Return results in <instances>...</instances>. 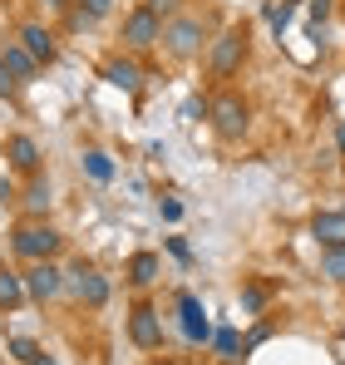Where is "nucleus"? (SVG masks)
I'll list each match as a JSON object with an SVG mask.
<instances>
[{"mask_svg": "<svg viewBox=\"0 0 345 365\" xmlns=\"http://www.w3.org/2000/svg\"><path fill=\"white\" fill-rule=\"evenodd\" d=\"M10 247H15V257H25V262H55L59 247H64V237H59L45 217H25V222L15 227Z\"/></svg>", "mask_w": 345, "mask_h": 365, "instance_id": "obj_1", "label": "nucleus"}, {"mask_svg": "<svg viewBox=\"0 0 345 365\" xmlns=\"http://www.w3.org/2000/svg\"><path fill=\"white\" fill-rule=\"evenodd\" d=\"M202 40H207V20L202 15H172L168 25H163V50H168L172 60H197L202 55Z\"/></svg>", "mask_w": 345, "mask_h": 365, "instance_id": "obj_2", "label": "nucleus"}, {"mask_svg": "<svg viewBox=\"0 0 345 365\" xmlns=\"http://www.w3.org/2000/svg\"><path fill=\"white\" fill-rule=\"evenodd\" d=\"M242 64H247V30H242V25H227V30L207 45V74H212V79H232Z\"/></svg>", "mask_w": 345, "mask_h": 365, "instance_id": "obj_3", "label": "nucleus"}, {"mask_svg": "<svg viewBox=\"0 0 345 365\" xmlns=\"http://www.w3.org/2000/svg\"><path fill=\"white\" fill-rule=\"evenodd\" d=\"M207 119H212V128H217L222 138H242L247 123H252V104H247L237 89H222V94L207 99Z\"/></svg>", "mask_w": 345, "mask_h": 365, "instance_id": "obj_4", "label": "nucleus"}, {"mask_svg": "<svg viewBox=\"0 0 345 365\" xmlns=\"http://www.w3.org/2000/svg\"><path fill=\"white\" fill-rule=\"evenodd\" d=\"M123 50L128 55H143V50H153V45H163V20L148 10V5H138V10H128L123 15Z\"/></svg>", "mask_w": 345, "mask_h": 365, "instance_id": "obj_5", "label": "nucleus"}, {"mask_svg": "<svg viewBox=\"0 0 345 365\" xmlns=\"http://www.w3.org/2000/svg\"><path fill=\"white\" fill-rule=\"evenodd\" d=\"M64 287L74 292V302H84V306H104L109 302V277L99 272V267H74V272H64Z\"/></svg>", "mask_w": 345, "mask_h": 365, "instance_id": "obj_6", "label": "nucleus"}, {"mask_svg": "<svg viewBox=\"0 0 345 365\" xmlns=\"http://www.w3.org/2000/svg\"><path fill=\"white\" fill-rule=\"evenodd\" d=\"M25 292H30V302H55L59 292H64V272H59L55 262H30V272H25Z\"/></svg>", "mask_w": 345, "mask_h": 365, "instance_id": "obj_7", "label": "nucleus"}, {"mask_svg": "<svg viewBox=\"0 0 345 365\" xmlns=\"http://www.w3.org/2000/svg\"><path fill=\"white\" fill-rule=\"evenodd\" d=\"M177 321H182V336H187L192 346H207V341H212V321H207V311H202V302H197L192 292L177 297Z\"/></svg>", "mask_w": 345, "mask_h": 365, "instance_id": "obj_8", "label": "nucleus"}, {"mask_svg": "<svg viewBox=\"0 0 345 365\" xmlns=\"http://www.w3.org/2000/svg\"><path fill=\"white\" fill-rule=\"evenodd\" d=\"M128 336H133L138 351H158V346H163V316H158L153 306H133V316H128Z\"/></svg>", "mask_w": 345, "mask_h": 365, "instance_id": "obj_9", "label": "nucleus"}, {"mask_svg": "<svg viewBox=\"0 0 345 365\" xmlns=\"http://www.w3.org/2000/svg\"><path fill=\"white\" fill-rule=\"evenodd\" d=\"M15 40L35 55L40 64H55V55H59V45H55V30L50 25H40V20H25L20 30H15Z\"/></svg>", "mask_w": 345, "mask_h": 365, "instance_id": "obj_10", "label": "nucleus"}, {"mask_svg": "<svg viewBox=\"0 0 345 365\" xmlns=\"http://www.w3.org/2000/svg\"><path fill=\"white\" fill-rule=\"evenodd\" d=\"M5 158H10L15 173H40V143L30 133H10L5 138Z\"/></svg>", "mask_w": 345, "mask_h": 365, "instance_id": "obj_11", "label": "nucleus"}, {"mask_svg": "<svg viewBox=\"0 0 345 365\" xmlns=\"http://www.w3.org/2000/svg\"><path fill=\"white\" fill-rule=\"evenodd\" d=\"M104 79L123 89V94H138V84H143V64L133 60V55H114V60L104 64Z\"/></svg>", "mask_w": 345, "mask_h": 365, "instance_id": "obj_12", "label": "nucleus"}, {"mask_svg": "<svg viewBox=\"0 0 345 365\" xmlns=\"http://www.w3.org/2000/svg\"><path fill=\"white\" fill-rule=\"evenodd\" d=\"M0 60L10 64V74H15V79H20V84H25V79H35V74H40V69H45V64L35 60V55H30V50H25V45H20V40H5V50H0Z\"/></svg>", "mask_w": 345, "mask_h": 365, "instance_id": "obj_13", "label": "nucleus"}, {"mask_svg": "<svg viewBox=\"0 0 345 365\" xmlns=\"http://www.w3.org/2000/svg\"><path fill=\"white\" fill-rule=\"evenodd\" d=\"M311 237L321 247H345V212H316L311 217Z\"/></svg>", "mask_w": 345, "mask_h": 365, "instance_id": "obj_14", "label": "nucleus"}, {"mask_svg": "<svg viewBox=\"0 0 345 365\" xmlns=\"http://www.w3.org/2000/svg\"><path fill=\"white\" fill-rule=\"evenodd\" d=\"M158 272H163V262H158L153 252H133V257H128V282H133V287H153Z\"/></svg>", "mask_w": 345, "mask_h": 365, "instance_id": "obj_15", "label": "nucleus"}, {"mask_svg": "<svg viewBox=\"0 0 345 365\" xmlns=\"http://www.w3.org/2000/svg\"><path fill=\"white\" fill-rule=\"evenodd\" d=\"M20 202H25V212H30V217H45V212H50V182H45V178H30V187L20 192Z\"/></svg>", "mask_w": 345, "mask_h": 365, "instance_id": "obj_16", "label": "nucleus"}, {"mask_svg": "<svg viewBox=\"0 0 345 365\" xmlns=\"http://www.w3.org/2000/svg\"><path fill=\"white\" fill-rule=\"evenodd\" d=\"M25 297H30V292H25V277H15V272H5V267H0V306H5V311H15Z\"/></svg>", "mask_w": 345, "mask_h": 365, "instance_id": "obj_17", "label": "nucleus"}, {"mask_svg": "<svg viewBox=\"0 0 345 365\" xmlns=\"http://www.w3.org/2000/svg\"><path fill=\"white\" fill-rule=\"evenodd\" d=\"M84 173H89L94 182H109V178H114V163H109V153H104V148H89V153H84Z\"/></svg>", "mask_w": 345, "mask_h": 365, "instance_id": "obj_18", "label": "nucleus"}, {"mask_svg": "<svg viewBox=\"0 0 345 365\" xmlns=\"http://www.w3.org/2000/svg\"><path fill=\"white\" fill-rule=\"evenodd\" d=\"M321 277L345 282V247H326V257H321Z\"/></svg>", "mask_w": 345, "mask_h": 365, "instance_id": "obj_19", "label": "nucleus"}, {"mask_svg": "<svg viewBox=\"0 0 345 365\" xmlns=\"http://www.w3.org/2000/svg\"><path fill=\"white\" fill-rule=\"evenodd\" d=\"M10 356H15L20 365H35L40 356H45V351H40V341H30V336H15V341H10Z\"/></svg>", "mask_w": 345, "mask_h": 365, "instance_id": "obj_20", "label": "nucleus"}, {"mask_svg": "<svg viewBox=\"0 0 345 365\" xmlns=\"http://www.w3.org/2000/svg\"><path fill=\"white\" fill-rule=\"evenodd\" d=\"M212 346H217V351H222L227 361H237V356H242V341H237V331H232V326L212 331Z\"/></svg>", "mask_w": 345, "mask_h": 365, "instance_id": "obj_21", "label": "nucleus"}, {"mask_svg": "<svg viewBox=\"0 0 345 365\" xmlns=\"http://www.w3.org/2000/svg\"><path fill=\"white\" fill-rule=\"evenodd\" d=\"M262 306H267V287H257V282L242 287V311H247V316H257Z\"/></svg>", "mask_w": 345, "mask_h": 365, "instance_id": "obj_22", "label": "nucleus"}, {"mask_svg": "<svg viewBox=\"0 0 345 365\" xmlns=\"http://www.w3.org/2000/svg\"><path fill=\"white\" fill-rule=\"evenodd\" d=\"M143 5H148V10H153L163 25H168L172 15H182V0H143Z\"/></svg>", "mask_w": 345, "mask_h": 365, "instance_id": "obj_23", "label": "nucleus"}, {"mask_svg": "<svg viewBox=\"0 0 345 365\" xmlns=\"http://www.w3.org/2000/svg\"><path fill=\"white\" fill-rule=\"evenodd\" d=\"M291 10H296V0H287L282 10H277V5L267 10V20H272V30H277V35H282V30H287V25H291Z\"/></svg>", "mask_w": 345, "mask_h": 365, "instance_id": "obj_24", "label": "nucleus"}, {"mask_svg": "<svg viewBox=\"0 0 345 365\" xmlns=\"http://www.w3.org/2000/svg\"><path fill=\"white\" fill-rule=\"evenodd\" d=\"M326 15H331V0H311V35H321Z\"/></svg>", "mask_w": 345, "mask_h": 365, "instance_id": "obj_25", "label": "nucleus"}, {"mask_svg": "<svg viewBox=\"0 0 345 365\" xmlns=\"http://www.w3.org/2000/svg\"><path fill=\"white\" fill-rule=\"evenodd\" d=\"M15 89H20V79L10 74V64L0 60V99H15Z\"/></svg>", "mask_w": 345, "mask_h": 365, "instance_id": "obj_26", "label": "nucleus"}, {"mask_svg": "<svg viewBox=\"0 0 345 365\" xmlns=\"http://www.w3.org/2000/svg\"><path fill=\"white\" fill-rule=\"evenodd\" d=\"M79 5H84V15H89V20H104V15L114 10V0H79Z\"/></svg>", "mask_w": 345, "mask_h": 365, "instance_id": "obj_27", "label": "nucleus"}, {"mask_svg": "<svg viewBox=\"0 0 345 365\" xmlns=\"http://www.w3.org/2000/svg\"><path fill=\"white\" fill-rule=\"evenodd\" d=\"M168 252L177 257V262H192V252H187V242H182V237H168Z\"/></svg>", "mask_w": 345, "mask_h": 365, "instance_id": "obj_28", "label": "nucleus"}, {"mask_svg": "<svg viewBox=\"0 0 345 365\" xmlns=\"http://www.w3.org/2000/svg\"><path fill=\"white\" fill-rule=\"evenodd\" d=\"M163 217H168V222H177V217H182V202H177V197H168V202H163Z\"/></svg>", "mask_w": 345, "mask_h": 365, "instance_id": "obj_29", "label": "nucleus"}, {"mask_svg": "<svg viewBox=\"0 0 345 365\" xmlns=\"http://www.w3.org/2000/svg\"><path fill=\"white\" fill-rule=\"evenodd\" d=\"M202 109H207V104H202V99H187V104H182V119H197V114H202Z\"/></svg>", "mask_w": 345, "mask_h": 365, "instance_id": "obj_30", "label": "nucleus"}, {"mask_svg": "<svg viewBox=\"0 0 345 365\" xmlns=\"http://www.w3.org/2000/svg\"><path fill=\"white\" fill-rule=\"evenodd\" d=\"M10 197H15V192H10V182L0 178V202H10Z\"/></svg>", "mask_w": 345, "mask_h": 365, "instance_id": "obj_31", "label": "nucleus"}, {"mask_svg": "<svg viewBox=\"0 0 345 365\" xmlns=\"http://www.w3.org/2000/svg\"><path fill=\"white\" fill-rule=\"evenodd\" d=\"M45 5H50V10H69L74 0H45Z\"/></svg>", "mask_w": 345, "mask_h": 365, "instance_id": "obj_32", "label": "nucleus"}, {"mask_svg": "<svg viewBox=\"0 0 345 365\" xmlns=\"http://www.w3.org/2000/svg\"><path fill=\"white\" fill-rule=\"evenodd\" d=\"M336 138H341V153H345V123H341V133H336Z\"/></svg>", "mask_w": 345, "mask_h": 365, "instance_id": "obj_33", "label": "nucleus"}, {"mask_svg": "<svg viewBox=\"0 0 345 365\" xmlns=\"http://www.w3.org/2000/svg\"><path fill=\"white\" fill-rule=\"evenodd\" d=\"M35 365H55V361H50V356H40V361H35Z\"/></svg>", "mask_w": 345, "mask_h": 365, "instance_id": "obj_34", "label": "nucleus"}, {"mask_svg": "<svg viewBox=\"0 0 345 365\" xmlns=\"http://www.w3.org/2000/svg\"><path fill=\"white\" fill-rule=\"evenodd\" d=\"M153 365H172V361H153Z\"/></svg>", "mask_w": 345, "mask_h": 365, "instance_id": "obj_35", "label": "nucleus"}]
</instances>
